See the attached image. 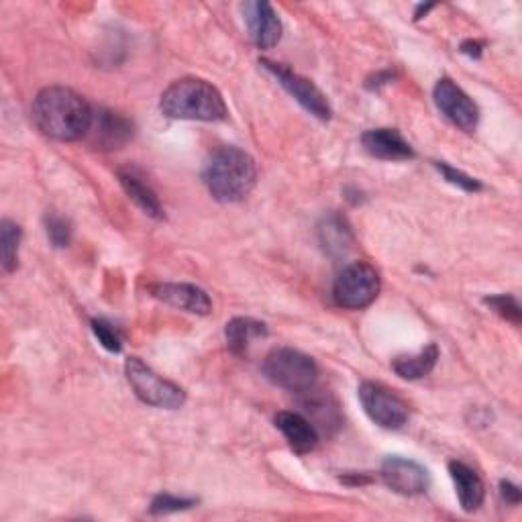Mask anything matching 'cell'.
I'll return each instance as SVG.
<instances>
[{"instance_id":"obj_1","label":"cell","mask_w":522,"mask_h":522,"mask_svg":"<svg viewBox=\"0 0 522 522\" xmlns=\"http://www.w3.org/2000/svg\"><path fill=\"white\" fill-rule=\"evenodd\" d=\"M90 104L72 88L49 86L43 88L31 107L35 127L58 141H78L88 135L92 125Z\"/></svg>"},{"instance_id":"obj_2","label":"cell","mask_w":522,"mask_h":522,"mask_svg":"<svg viewBox=\"0 0 522 522\" xmlns=\"http://www.w3.org/2000/svg\"><path fill=\"white\" fill-rule=\"evenodd\" d=\"M160 109L176 121L219 123L229 117L223 94L200 78H182L170 84L162 94Z\"/></svg>"},{"instance_id":"obj_3","label":"cell","mask_w":522,"mask_h":522,"mask_svg":"<svg viewBox=\"0 0 522 522\" xmlns=\"http://www.w3.org/2000/svg\"><path fill=\"white\" fill-rule=\"evenodd\" d=\"M257 168L251 155L239 147H223L213 153L204 168V184L223 204L243 200L255 186Z\"/></svg>"},{"instance_id":"obj_4","label":"cell","mask_w":522,"mask_h":522,"mask_svg":"<svg viewBox=\"0 0 522 522\" xmlns=\"http://www.w3.org/2000/svg\"><path fill=\"white\" fill-rule=\"evenodd\" d=\"M264 376L288 392H310L319 380V365L302 351L280 347L266 357Z\"/></svg>"},{"instance_id":"obj_5","label":"cell","mask_w":522,"mask_h":522,"mask_svg":"<svg viewBox=\"0 0 522 522\" xmlns=\"http://www.w3.org/2000/svg\"><path fill=\"white\" fill-rule=\"evenodd\" d=\"M125 376L135 396L149 406L176 410L186 402V392L178 384L155 374L139 357L125 361Z\"/></svg>"},{"instance_id":"obj_6","label":"cell","mask_w":522,"mask_h":522,"mask_svg":"<svg viewBox=\"0 0 522 522\" xmlns=\"http://www.w3.org/2000/svg\"><path fill=\"white\" fill-rule=\"evenodd\" d=\"M382 282L374 266L365 261H355L347 266L333 286V298L339 306L349 310H361L370 306L380 294Z\"/></svg>"},{"instance_id":"obj_7","label":"cell","mask_w":522,"mask_h":522,"mask_svg":"<svg viewBox=\"0 0 522 522\" xmlns=\"http://www.w3.org/2000/svg\"><path fill=\"white\" fill-rule=\"evenodd\" d=\"M359 400L372 423L382 429L398 431L408 423V404L382 384L363 382L359 386Z\"/></svg>"},{"instance_id":"obj_8","label":"cell","mask_w":522,"mask_h":522,"mask_svg":"<svg viewBox=\"0 0 522 522\" xmlns=\"http://www.w3.org/2000/svg\"><path fill=\"white\" fill-rule=\"evenodd\" d=\"M259 64L264 66V70L270 72L278 80V84L300 104L302 109H306L310 115H315L321 121L331 119L333 111H331V104H329L327 96L308 78L292 72L290 68H286L282 64L270 62V60H261Z\"/></svg>"},{"instance_id":"obj_9","label":"cell","mask_w":522,"mask_h":522,"mask_svg":"<svg viewBox=\"0 0 522 522\" xmlns=\"http://www.w3.org/2000/svg\"><path fill=\"white\" fill-rule=\"evenodd\" d=\"M435 104L437 109L449 119L455 127H459L465 133H472L478 127L480 111L476 102L469 98L453 80L441 78L435 86Z\"/></svg>"},{"instance_id":"obj_10","label":"cell","mask_w":522,"mask_h":522,"mask_svg":"<svg viewBox=\"0 0 522 522\" xmlns=\"http://www.w3.org/2000/svg\"><path fill=\"white\" fill-rule=\"evenodd\" d=\"M382 480L392 492L402 496L425 494L431 484L427 467L398 455L388 457L382 463Z\"/></svg>"},{"instance_id":"obj_11","label":"cell","mask_w":522,"mask_h":522,"mask_svg":"<svg viewBox=\"0 0 522 522\" xmlns=\"http://www.w3.org/2000/svg\"><path fill=\"white\" fill-rule=\"evenodd\" d=\"M86 137L94 149H121L133 137V123L115 111L98 109L92 115V125Z\"/></svg>"},{"instance_id":"obj_12","label":"cell","mask_w":522,"mask_h":522,"mask_svg":"<svg viewBox=\"0 0 522 522\" xmlns=\"http://www.w3.org/2000/svg\"><path fill=\"white\" fill-rule=\"evenodd\" d=\"M151 296L158 298L174 308L192 312V315H211L213 310V302L208 298V294L194 286V284H172V282H164V284H153L149 288Z\"/></svg>"},{"instance_id":"obj_13","label":"cell","mask_w":522,"mask_h":522,"mask_svg":"<svg viewBox=\"0 0 522 522\" xmlns=\"http://www.w3.org/2000/svg\"><path fill=\"white\" fill-rule=\"evenodd\" d=\"M245 9V21L249 35L259 49H272L282 39V21L270 3H249Z\"/></svg>"},{"instance_id":"obj_14","label":"cell","mask_w":522,"mask_h":522,"mask_svg":"<svg viewBox=\"0 0 522 522\" xmlns=\"http://www.w3.org/2000/svg\"><path fill=\"white\" fill-rule=\"evenodd\" d=\"M361 143L378 160L406 162L414 158L412 145L396 129H370L361 135Z\"/></svg>"},{"instance_id":"obj_15","label":"cell","mask_w":522,"mask_h":522,"mask_svg":"<svg viewBox=\"0 0 522 522\" xmlns=\"http://www.w3.org/2000/svg\"><path fill=\"white\" fill-rule=\"evenodd\" d=\"M276 427L296 453H308L319 445V431L300 412L284 410L276 414Z\"/></svg>"},{"instance_id":"obj_16","label":"cell","mask_w":522,"mask_h":522,"mask_svg":"<svg viewBox=\"0 0 522 522\" xmlns=\"http://www.w3.org/2000/svg\"><path fill=\"white\" fill-rule=\"evenodd\" d=\"M449 476L453 480L459 504L465 512H476L486 498V486L482 478L474 472L472 467L461 463V461H451L449 463Z\"/></svg>"},{"instance_id":"obj_17","label":"cell","mask_w":522,"mask_h":522,"mask_svg":"<svg viewBox=\"0 0 522 522\" xmlns=\"http://www.w3.org/2000/svg\"><path fill=\"white\" fill-rule=\"evenodd\" d=\"M119 182H121L123 190L127 192V196L141 208L147 217L164 219V206H162L158 194H155V190L147 182H143V178L139 174H135L133 170H121Z\"/></svg>"},{"instance_id":"obj_18","label":"cell","mask_w":522,"mask_h":522,"mask_svg":"<svg viewBox=\"0 0 522 522\" xmlns=\"http://www.w3.org/2000/svg\"><path fill=\"white\" fill-rule=\"evenodd\" d=\"M437 359H439V347L435 343H431L425 349H421L419 353L396 357L392 361V370L402 380H410V382L412 380H423L425 376H429L435 370Z\"/></svg>"},{"instance_id":"obj_19","label":"cell","mask_w":522,"mask_h":522,"mask_svg":"<svg viewBox=\"0 0 522 522\" xmlns=\"http://www.w3.org/2000/svg\"><path fill=\"white\" fill-rule=\"evenodd\" d=\"M319 239L323 249L333 255H345L353 247V233L349 223L341 215H329L319 225Z\"/></svg>"},{"instance_id":"obj_20","label":"cell","mask_w":522,"mask_h":522,"mask_svg":"<svg viewBox=\"0 0 522 522\" xmlns=\"http://www.w3.org/2000/svg\"><path fill=\"white\" fill-rule=\"evenodd\" d=\"M225 337H227V347H229L235 355H245L253 341L268 337V327H266L264 323L255 321V319L237 317V319H233V321L227 323Z\"/></svg>"},{"instance_id":"obj_21","label":"cell","mask_w":522,"mask_h":522,"mask_svg":"<svg viewBox=\"0 0 522 522\" xmlns=\"http://www.w3.org/2000/svg\"><path fill=\"white\" fill-rule=\"evenodd\" d=\"M23 231L17 223L5 219L0 225V247H3V268L7 274L15 272L19 266V245Z\"/></svg>"},{"instance_id":"obj_22","label":"cell","mask_w":522,"mask_h":522,"mask_svg":"<svg viewBox=\"0 0 522 522\" xmlns=\"http://www.w3.org/2000/svg\"><path fill=\"white\" fill-rule=\"evenodd\" d=\"M45 227H47L49 241L54 243L56 247L64 249V247L70 245V241H72V223L66 217L58 215L56 211H51V213L45 215Z\"/></svg>"},{"instance_id":"obj_23","label":"cell","mask_w":522,"mask_h":522,"mask_svg":"<svg viewBox=\"0 0 522 522\" xmlns=\"http://www.w3.org/2000/svg\"><path fill=\"white\" fill-rule=\"evenodd\" d=\"M496 315H500L504 321L512 323V325H520L522 321V310H520V304L514 296L510 294H498V296H490L484 300Z\"/></svg>"},{"instance_id":"obj_24","label":"cell","mask_w":522,"mask_h":522,"mask_svg":"<svg viewBox=\"0 0 522 522\" xmlns=\"http://www.w3.org/2000/svg\"><path fill=\"white\" fill-rule=\"evenodd\" d=\"M196 506V500L192 498H178L172 494H160L155 496L151 502V514H170V512H180Z\"/></svg>"},{"instance_id":"obj_25","label":"cell","mask_w":522,"mask_h":522,"mask_svg":"<svg viewBox=\"0 0 522 522\" xmlns=\"http://www.w3.org/2000/svg\"><path fill=\"white\" fill-rule=\"evenodd\" d=\"M435 168L445 176V180H447L449 184L461 188L463 192H480V190H482V184H480L476 178L467 176V174H463V172H459V170L447 166L445 162H435Z\"/></svg>"},{"instance_id":"obj_26","label":"cell","mask_w":522,"mask_h":522,"mask_svg":"<svg viewBox=\"0 0 522 522\" xmlns=\"http://www.w3.org/2000/svg\"><path fill=\"white\" fill-rule=\"evenodd\" d=\"M92 331H94V335H96V339L100 341V345L107 349V351H111V353H119L121 349H123V343H121V337H119V333L107 323V321H102V319H94L92 321Z\"/></svg>"},{"instance_id":"obj_27","label":"cell","mask_w":522,"mask_h":522,"mask_svg":"<svg viewBox=\"0 0 522 522\" xmlns=\"http://www.w3.org/2000/svg\"><path fill=\"white\" fill-rule=\"evenodd\" d=\"M500 494L508 504H518L520 502V490L512 482H500Z\"/></svg>"},{"instance_id":"obj_28","label":"cell","mask_w":522,"mask_h":522,"mask_svg":"<svg viewBox=\"0 0 522 522\" xmlns=\"http://www.w3.org/2000/svg\"><path fill=\"white\" fill-rule=\"evenodd\" d=\"M461 51H463V54L465 56H469V58H480L482 56V51H484V43H480V41H472V39H469V41H463L461 43Z\"/></svg>"},{"instance_id":"obj_29","label":"cell","mask_w":522,"mask_h":522,"mask_svg":"<svg viewBox=\"0 0 522 522\" xmlns=\"http://www.w3.org/2000/svg\"><path fill=\"white\" fill-rule=\"evenodd\" d=\"M392 80H394V74H392L390 70H386V72H378L374 78H370L368 84H365V86H368L370 90H378L380 86H386V84H390Z\"/></svg>"},{"instance_id":"obj_30","label":"cell","mask_w":522,"mask_h":522,"mask_svg":"<svg viewBox=\"0 0 522 522\" xmlns=\"http://www.w3.org/2000/svg\"><path fill=\"white\" fill-rule=\"evenodd\" d=\"M431 9H435V5H421L419 9H416L414 17H416V19H421V17H423V15H427Z\"/></svg>"}]
</instances>
